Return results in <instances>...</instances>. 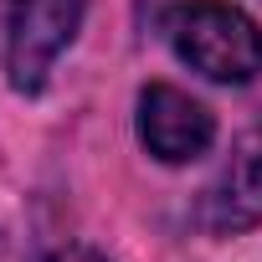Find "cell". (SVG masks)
I'll return each instance as SVG.
<instances>
[{
	"mask_svg": "<svg viewBox=\"0 0 262 262\" xmlns=\"http://www.w3.org/2000/svg\"><path fill=\"white\" fill-rule=\"evenodd\" d=\"M165 31H170V47L180 52V62H190L211 82H252L262 72V31L221 0L175 6Z\"/></svg>",
	"mask_w": 262,
	"mask_h": 262,
	"instance_id": "cell-1",
	"label": "cell"
},
{
	"mask_svg": "<svg viewBox=\"0 0 262 262\" xmlns=\"http://www.w3.org/2000/svg\"><path fill=\"white\" fill-rule=\"evenodd\" d=\"M88 0H11V41H6V67L11 88L36 93L62 57V47L77 36Z\"/></svg>",
	"mask_w": 262,
	"mask_h": 262,
	"instance_id": "cell-2",
	"label": "cell"
},
{
	"mask_svg": "<svg viewBox=\"0 0 262 262\" xmlns=\"http://www.w3.org/2000/svg\"><path fill=\"white\" fill-rule=\"evenodd\" d=\"M139 139L149 144L155 160L185 165V160H195V155L211 149L216 118H211L190 93H180V88H170V82H149V88L139 93Z\"/></svg>",
	"mask_w": 262,
	"mask_h": 262,
	"instance_id": "cell-3",
	"label": "cell"
},
{
	"mask_svg": "<svg viewBox=\"0 0 262 262\" xmlns=\"http://www.w3.org/2000/svg\"><path fill=\"white\" fill-rule=\"evenodd\" d=\"M262 221V118L236 139L231 160L221 165L216 185L206 190V226L211 231H247Z\"/></svg>",
	"mask_w": 262,
	"mask_h": 262,
	"instance_id": "cell-4",
	"label": "cell"
},
{
	"mask_svg": "<svg viewBox=\"0 0 262 262\" xmlns=\"http://www.w3.org/2000/svg\"><path fill=\"white\" fill-rule=\"evenodd\" d=\"M47 262H103L98 252H57V257H47Z\"/></svg>",
	"mask_w": 262,
	"mask_h": 262,
	"instance_id": "cell-5",
	"label": "cell"
}]
</instances>
